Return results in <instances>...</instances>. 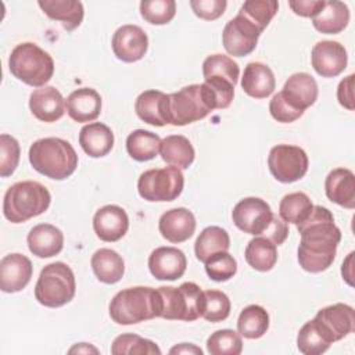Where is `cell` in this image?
<instances>
[{"instance_id": "1", "label": "cell", "mask_w": 355, "mask_h": 355, "mask_svg": "<svg viewBox=\"0 0 355 355\" xmlns=\"http://www.w3.org/2000/svg\"><path fill=\"white\" fill-rule=\"evenodd\" d=\"M301 241L297 250L300 266L309 273H319L331 266L341 232L334 223L333 214L322 205H313L306 219L297 225Z\"/></svg>"}, {"instance_id": "2", "label": "cell", "mask_w": 355, "mask_h": 355, "mask_svg": "<svg viewBox=\"0 0 355 355\" xmlns=\"http://www.w3.org/2000/svg\"><path fill=\"white\" fill-rule=\"evenodd\" d=\"M32 168L54 180L69 178L78 166V154L72 144L60 137H44L33 141L29 147Z\"/></svg>"}, {"instance_id": "3", "label": "cell", "mask_w": 355, "mask_h": 355, "mask_svg": "<svg viewBox=\"0 0 355 355\" xmlns=\"http://www.w3.org/2000/svg\"><path fill=\"white\" fill-rule=\"evenodd\" d=\"M108 311L116 324H136L161 316V298L157 288L128 287L112 297Z\"/></svg>"}, {"instance_id": "4", "label": "cell", "mask_w": 355, "mask_h": 355, "mask_svg": "<svg viewBox=\"0 0 355 355\" xmlns=\"http://www.w3.org/2000/svg\"><path fill=\"white\" fill-rule=\"evenodd\" d=\"M214 110H216L215 96L205 83L189 85L168 94V125L184 126L204 119Z\"/></svg>"}, {"instance_id": "5", "label": "cell", "mask_w": 355, "mask_h": 355, "mask_svg": "<svg viewBox=\"0 0 355 355\" xmlns=\"http://www.w3.org/2000/svg\"><path fill=\"white\" fill-rule=\"evenodd\" d=\"M50 191L39 182L24 180L10 186L3 198V215L11 223H22L47 211Z\"/></svg>"}, {"instance_id": "6", "label": "cell", "mask_w": 355, "mask_h": 355, "mask_svg": "<svg viewBox=\"0 0 355 355\" xmlns=\"http://www.w3.org/2000/svg\"><path fill=\"white\" fill-rule=\"evenodd\" d=\"M10 72L21 82L43 87L54 73L51 55L32 42L17 44L8 58Z\"/></svg>"}, {"instance_id": "7", "label": "cell", "mask_w": 355, "mask_h": 355, "mask_svg": "<svg viewBox=\"0 0 355 355\" xmlns=\"http://www.w3.org/2000/svg\"><path fill=\"white\" fill-rule=\"evenodd\" d=\"M76 291L75 275L64 262L46 265L35 286V298L47 308H60L68 304Z\"/></svg>"}, {"instance_id": "8", "label": "cell", "mask_w": 355, "mask_h": 355, "mask_svg": "<svg viewBox=\"0 0 355 355\" xmlns=\"http://www.w3.org/2000/svg\"><path fill=\"white\" fill-rule=\"evenodd\" d=\"M161 298V316L166 320L193 322L201 318L204 291L193 282L179 287L161 286L157 288Z\"/></svg>"}, {"instance_id": "9", "label": "cell", "mask_w": 355, "mask_h": 355, "mask_svg": "<svg viewBox=\"0 0 355 355\" xmlns=\"http://www.w3.org/2000/svg\"><path fill=\"white\" fill-rule=\"evenodd\" d=\"M183 186L184 176L176 166L148 169L137 180L139 196L151 202L176 200L182 194Z\"/></svg>"}, {"instance_id": "10", "label": "cell", "mask_w": 355, "mask_h": 355, "mask_svg": "<svg viewBox=\"0 0 355 355\" xmlns=\"http://www.w3.org/2000/svg\"><path fill=\"white\" fill-rule=\"evenodd\" d=\"M308 165V155L298 146L277 144L270 148L268 155L269 171L282 183H293L304 178Z\"/></svg>"}, {"instance_id": "11", "label": "cell", "mask_w": 355, "mask_h": 355, "mask_svg": "<svg viewBox=\"0 0 355 355\" xmlns=\"http://www.w3.org/2000/svg\"><path fill=\"white\" fill-rule=\"evenodd\" d=\"M270 205L259 197H245L240 200L233 211L232 219L237 229L244 233L261 236L272 220Z\"/></svg>"}, {"instance_id": "12", "label": "cell", "mask_w": 355, "mask_h": 355, "mask_svg": "<svg viewBox=\"0 0 355 355\" xmlns=\"http://www.w3.org/2000/svg\"><path fill=\"white\" fill-rule=\"evenodd\" d=\"M313 320L331 344L347 337L355 327L354 308L341 302L319 309Z\"/></svg>"}, {"instance_id": "13", "label": "cell", "mask_w": 355, "mask_h": 355, "mask_svg": "<svg viewBox=\"0 0 355 355\" xmlns=\"http://www.w3.org/2000/svg\"><path fill=\"white\" fill-rule=\"evenodd\" d=\"M261 33L250 21L237 14L226 22L222 32V43L230 55L244 57L255 50Z\"/></svg>"}, {"instance_id": "14", "label": "cell", "mask_w": 355, "mask_h": 355, "mask_svg": "<svg viewBox=\"0 0 355 355\" xmlns=\"http://www.w3.org/2000/svg\"><path fill=\"white\" fill-rule=\"evenodd\" d=\"M112 51L123 62L141 60L148 49L147 33L137 25H122L112 35Z\"/></svg>"}, {"instance_id": "15", "label": "cell", "mask_w": 355, "mask_h": 355, "mask_svg": "<svg viewBox=\"0 0 355 355\" xmlns=\"http://www.w3.org/2000/svg\"><path fill=\"white\" fill-rule=\"evenodd\" d=\"M311 62L318 75L323 78L338 76L348 62L345 47L340 42L322 40L312 47Z\"/></svg>"}, {"instance_id": "16", "label": "cell", "mask_w": 355, "mask_h": 355, "mask_svg": "<svg viewBox=\"0 0 355 355\" xmlns=\"http://www.w3.org/2000/svg\"><path fill=\"white\" fill-rule=\"evenodd\" d=\"M186 268V255L176 247H158L148 257L150 273L158 280H178L184 275Z\"/></svg>"}, {"instance_id": "17", "label": "cell", "mask_w": 355, "mask_h": 355, "mask_svg": "<svg viewBox=\"0 0 355 355\" xmlns=\"http://www.w3.org/2000/svg\"><path fill=\"white\" fill-rule=\"evenodd\" d=\"M93 229L100 240L105 243L118 241L129 229L128 214L119 205H104L93 216Z\"/></svg>"}, {"instance_id": "18", "label": "cell", "mask_w": 355, "mask_h": 355, "mask_svg": "<svg viewBox=\"0 0 355 355\" xmlns=\"http://www.w3.org/2000/svg\"><path fill=\"white\" fill-rule=\"evenodd\" d=\"M33 273L32 262L19 252L8 254L0 261V288L4 293H17L28 286Z\"/></svg>"}, {"instance_id": "19", "label": "cell", "mask_w": 355, "mask_h": 355, "mask_svg": "<svg viewBox=\"0 0 355 355\" xmlns=\"http://www.w3.org/2000/svg\"><path fill=\"white\" fill-rule=\"evenodd\" d=\"M158 230L165 240L179 244L194 234L196 218L187 208H172L161 215L158 220Z\"/></svg>"}, {"instance_id": "20", "label": "cell", "mask_w": 355, "mask_h": 355, "mask_svg": "<svg viewBox=\"0 0 355 355\" xmlns=\"http://www.w3.org/2000/svg\"><path fill=\"white\" fill-rule=\"evenodd\" d=\"M280 93L291 107L305 111L315 104L319 90L312 75L306 72H297L286 80Z\"/></svg>"}, {"instance_id": "21", "label": "cell", "mask_w": 355, "mask_h": 355, "mask_svg": "<svg viewBox=\"0 0 355 355\" xmlns=\"http://www.w3.org/2000/svg\"><path fill=\"white\" fill-rule=\"evenodd\" d=\"M29 108L39 121L55 122L65 112V100L54 86H43L31 93Z\"/></svg>"}, {"instance_id": "22", "label": "cell", "mask_w": 355, "mask_h": 355, "mask_svg": "<svg viewBox=\"0 0 355 355\" xmlns=\"http://www.w3.org/2000/svg\"><path fill=\"white\" fill-rule=\"evenodd\" d=\"M29 251L37 258H51L61 252L64 247L62 232L50 223L33 226L26 237Z\"/></svg>"}, {"instance_id": "23", "label": "cell", "mask_w": 355, "mask_h": 355, "mask_svg": "<svg viewBox=\"0 0 355 355\" xmlns=\"http://www.w3.org/2000/svg\"><path fill=\"white\" fill-rule=\"evenodd\" d=\"M65 108L75 122H92L101 112V96L92 87L76 89L67 97Z\"/></svg>"}, {"instance_id": "24", "label": "cell", "mask_w": 355, "mask_h": 355, "mask_svg": "<svg viewBox=\"0 0 355 355\" xmlns=\"http://www.w3.org/2000/svg\"><path fill=\"white\" fill-rule=\"evenodd\" d=\"M324 191L330 201L348 208H355V175L351 169L336 168L326 176Z\"/></svg>"}, {"instance_id": "25", "label": "cell", "mask_w": 355, "mask_h": 355, "mask_svg": "<svg viewBox=\"0 0 355 355\" xmlns=\"http://www.w3.org/2000/svg\"><path fill=\"white\" fill-rule=\"evenodd\" d=\"M276 79L273 71L263 62L252 61L244 68L241 89L252 98H266L273 93Z\"/></svg>"}, {"instance_id": "26", "label": "cell", "mask_w": 355, "mask_h": 355, "mask_svg": "<svg viewBox=\"0 0 355 355\" xmlns=\"http://www.w3.org/2000/svg\"><path fill=\"white\" fill-rule=\"evenodd\" d=\"M166 108L168 94L155 89L141 92L135 101V111L137 116L153 126L168 125Z\"/></svg>"}, {"instance_id": "27", "label": "cell", "mask_w": 355, "mask_h": 355, "mask_svg": "<svg viewBox=\"0 0 355 355\" xmlns=\"http://www.w3.org/2000/svg\"><path fill=\"white\" fill-rule=\"evenodd\" d=\"M79 144L89 157L101 158L112 150L114 133L105 123L92 122L80 129Z\"/></svg>"}, {"instance_id": "28", "label": "cell", "mask_w": 355, "mask_h": 355, "mask_svg": "<svg viewBox=\"0 0 355 355\" xmlns=\"http://www.w3.org/2000/svg\"><path fill=\"white\" fill-rule=\"evenodd\" d=\"M42 11L53 21L61 22L65 31L76 29L83 21V4L79 0H39Z\"/></svg>"}, {"instance_id": "29", "label": "cell", "mask_w": 355, "mask_h": 355, "mask_svg": "<svg viewBox=\"0 0 355 355\" xmlns=\"http://www.w3.org/2000/svg\"><path fill=\"white\" fill-rule=\"evenodd\" d=\"M349 22L348 6L343 1H324L323 8L312 18L313 28L326 35L340 33Z\"/></svg>"}, {"instance_id": "30", "label": "cell", "mask_w": 355, "mask_h": 355, "mask_svg": "<svg viewBox=\"0 0 355 355\" xmlns=\"http://www.w3.org/2000/svg\"><path fill=\"white\" fill-rule=\"evenodd\" d=\"M92 269L96 277L105 284L118 283L125 273L122 257L111 248H100L92 255Z\"/></svg>"}, {"instance_id": "31", "label": "cell", "mask_w": 355, "mask_h": 355, "mask_svg": "<svg viewBox=\"0 0 355 355\" xmlns=\"http://www.w3.org/2000/svg\"><path fill=\"white\" fill-rule=\"evenodd\" d=\"M159 154L166 164L179 169H187L196 157L193 144L182 135H171L162 139Z\"/></svg>"}, {"instance_id": "32", "label": "cell", "mask_w": 355, "mask_h": 355, "mask_svg": "<svg viewBox=\"0 0 355 355\" xmlns=\"http://www.w3.org/2000/svg\"><path fill=\"white\" fill-rule=\"evenodd\" d=\"M159 148L161 137L150 130L136 129L126 137V151L135 161H150L158 155Z\"/></svg>"}, {"instance_id": "33", "label": "cell", "mask_w": 355, "mask_h": 355, "mask_svg": "<svg viewBox=\"0 0 355 355\" xmlns=\"http://www.w3.org/2000/svg\"><path fill=\"white\" fill-rule=\"evenodd\" d=\"M230 248L229 233L219 226H208L202 229L194 243V252L200 262H205L211 255Z\"/></svg>"}, {"instance_id": "34", "label": "cell", "mask_w": 355, "mask_h": 355, "mask_svg": "<svg viewBox=\"0 0 355 355\" xmlns=\"http://www.w3.org/2000/svg\"><path fill=\"white\" fill-rule=\"evenodd\" d=\"M269 329V313L261 305L245 306L237 319V331L244 338L255 340L262 337Z\"/></svg>"}, {"instance_id": "35", "label": "cell", "mask_w": 355, "mask_h": 355, "mask_svg": "<svg viewBox=\"0 0 355 355\" xmlns=\"http://www.w3.org/2000/svg\"><path fill=\"white\" fill-rule=\"evenodd\" d=\"M244 257L247 263L255 270L268 272L277 262V250L272 241L259 236L248 241Z\"/></svg>"}, {"instance_id": "36", "label": "cell", "mask_w": 355, "mask_h": 355, "mask_svg": "<svg viewBox=\"0 0 355 355\" xmlns=\"http://www.w3.org/2000/svg\"><path fill=\"white\" fill-rule=\"evenodd\" d=\"M312 208H313V204L305 193L302 191L288 193L280 200L279 216L287 223L298 225L308 218Z\"/></svg>"}, {"instance_id": "37", "label": "cell", "mask_w": 355, "mask_h": 355, "mask_svg": "<svg viewBox=\"0 0 355 355\" xmlns=\"http://www.w3.org/2000/svg\"><path fill=\"white\" fill-rule=\"evenodd\" d=\"M277 8L279 3L276 0H248L243 3L239 14L263 32L277 12Z\"/></svg>"}, {"instance_id": "38", "label": "cell", "mask_w": 355, "mask_h": 355, "mask_svg": "<svg viewBox=\"0 0 355 355\" xmlns=\"http://www.w3.org/2000/svg\"><path fill=\"white\" fill-rule=\"evenodd\" d=\"M111 354L114 355H159V347L147 338H143L137 334L125 333L118 336L111 344Z\"/></svg>"}, {"instance_id": "39", "label": "cell", "mask_w": 355, "mask_h": 355, "mask_svg": "<svg viewBox=\"0 0 355 355\" xmlns=\"http://www.w3.org/2000/svg\"><path fill=\"white\" fill-rule=\"evenodd\" d=\"M331 343L326 340L313 319L306 322L297 334V347L305 355H320L330 348Z\"/></svg>"}, {"instance_id": "40", "label": "cell", "mask_w": 355, "mask_h": 355, "mask_svg": "<svg viewBox=\"0 0 355 355\" xmlns=\"http://www.w3.org/2000/svg\"><path fill=\"white\" fill-rule=\"evenodd\" d=\"M202 76L204 79L212 76L223 78L236 86L240 76V68L233 58L225 54H212L208 55L202 62Z\"/></svg>"}, {"instance_id": "41", "label": "cell", "mask_w": 355, "mask_h": 355, "mask_svg": "<svg viewBox=\"0 0 355 355\" xmlns=\"http://www.w3.org/2000/svg\"><path fill=\"white\" fill-rule=\"evenodd\" d=\"M207 351L211 355H240L243 351L241 336L232 329L216 330L207 340Z\"/></svg>"}, {"instance_id": "42", "label": "cell", "mask_w": 355, "mask_h": 355, "mask_svg": "<svg viewBox=\"0 0 355 355\" xmlns=\"http://www.w3.org/2000/svg\"><path fill=\"white\" fill-rule=\"evenodd\" d=\"M230 300L219 290H205L202 298L201 318L211 323H218L230 315Z\"/></svg>"}, {"instance_id": "43", "label": "cell", "mask_w": 355, "mask_h": 355, "mask_svg": "<svg viewBox=\"0 0 355 355\" xmlns=\"http://www.w3.org/2000/svg\"><path fill=\"white\" fill-rule=\"evenodd\" d=\"M176 14L175 0H143L140 3V15L153 25H165Z\"/></svg>"}, {"instance_id": "44", "label": "cell", "mask_w": 355, "mask_h": 355, "mask_svg": "<svg viewBox=\"0 0 355 355\" xmlns=\"http://www.w3.org/2000/svg\"><path fill=\"white\" fill-rule=\"evenodd\" d=\"M204 265L208 277L214 282H227L237 272V262L227 251L211 255Z\"/></svg>"}, {"instance_id": "45", "label": "cell", "mask_w": 355, "mask_h": 355, "mask_svg": "<svg viewBox=\"0 0 355 355\" xmlns=\"http://www.w3.org/2000/svg\"><path fill=\"white\" fill-rule=\"evenodd\" d=\"M21 157L19 143L15 137L3 133L0 136V176L7 178L11 176L18 164Z\"/></svg>"}, {"instance_id": "46", "label": "cell", "mask_w": 355, "mask_h": 355, "mask_svg": "<svg viewBox=\"0 0 355 355\" xmlns=\"http://www.w3.org/2000/svg\"><path fill=\"white\" fill-rule=\"evenodd\" d=\"M269 112L273 119H276L277 122H282V123H291V122L297 121L298 118H301L304 114V111H300V110L291 107L286 101V98L283 97V94L280 92L272 97V100L269 103Z\"/></svg>"}, {"instance_id": "47", "label": "cell", "mask_w": 355, "mask_h": 355, "mask_svg": "<svg viewBox=\"0 0 355 355\" xmlns=\"http://www.w3.org/2000/svg\"><path fill=\"white\" fill-rule=\"evenodd\" d=\"M214 93L215 101H216V110L227 108L233 100L234 96V85L223 78H208L204 82Z\"/></svg>"}, {"instance_id": "48", "label": "cell", "mask_w": 355, "mask_h": 355, "mask_svg": "<svg viewBox=\"0 0 355 355\" xmlns=\"http://www.w3.org/2000/svg\"><path fill=\"white\" fill-rule=\"evenodd\" d=\"M226 0H191L190 7L193 12L205 21L218 19L226 10Z\"/></svg>"}, {"instance_id": "49", "label": "cell", "mask_w": 355, "mask_h": 355, "mask_svg": "<svg viewBox=\"0 0 355 355\" xmlns=\"http://www.w3.org/2000/svg\"><path fill=\"white\" fill-rule=\"evenodd\" d=\"M262 237L268 239L269 241H272L275 245H280L286 241L287 236H288V226L287 222H284L280 216L275 215L272 216V220L269 222L268 227L262 232L261 234Z\"/></svg>"}, {"instance_id": "50", "label": "cell", "mask_w": 355, "mask_h": 355, "mask_svg": "<svg viewBox=\"0 0 355 355\" xmlns=\"http://www.w3.org/2000/svg\"><path fill=\"white\" fill-rule=\"evenodd\" d=\"M324 6L323 0H290L288 7L294 14L305 18H313Z\"/></svg>"}, {"instance_id": "51", "label": "cell", "mask_w": 355, "mask_h": 355, "mask_svg": "<svg viewBox=\"0 0 355 355\" xmlns=\"http://www.w3.org/2000/svg\"><path fill=\"white\" fill-rule=\"evenodd\" d=\"M337 100L344 108L354 111V73L348 75L338 83Z\"/></svg>"}, {"instance_id": "52", "label": "cell", "mask_w": 355, "mask_h": 355, "mask_svg": "<svg viewBox=\"0 0 355 355\" xmlns=\"http://www.w3.org/2000/svg\"><path fill=\"white\" fill-rule=\"evenodd\" d=\"M171 354H198L202 355V349L196 347L194 344H187V343H182L180 345H176L173 348L169 349Z\"/></svg>"}, {"instance_id": "53", "label": "cell", "mask_w": 355, "mask_h": 355, "mask_svg": "<svg viewBox=\"0 0 355 355\" xmlns=\"http://www.w3.org/2000/svg\"><path fill=\"white\" fill-rule=\"evenodd\" d=\"M352 255H354V252H349L348 254V257H347V259L343 262V266H341V275H343V279H345V282L349 284V286H352Z\"/></svg>"}, {"instance_id": "54", "label": "cell", "mask_w": 355, "mask_h": 355, "mask_svg": "<svg viewBox=\"0 0 355 355\" xmlns=\"http://www.w3.org/2000/svg\"><path fill=\"white\" fill-rule=\"evenodd\" d=\"M97 352V349L94 348V347H90L89 344H86V343H80V344H78V345H75L73 348H71L69 349V352Z\"/></svg>"}]
</instances>
